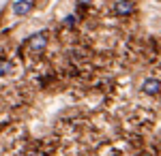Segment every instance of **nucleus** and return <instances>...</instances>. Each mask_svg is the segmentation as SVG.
I'll return each mask as SVG.
<instances>
[{"mask_svg": "<svg viewBox=\"0 0 161 156\" xmlns=\"http://www.w3.org/2000/svg\"><path fill=\"white\" fill-rule=\"evenodd\" d=\"M140 88H142V92H144L146 96H157L161 92V81L155 79V77H146Z\"/></svg>", "mask_w": 161, "mask_h": 156, "instance_id": "3", "label": "nucleus"}, {"mask_svg": "<svg viewBox=\"0 0 161 156\" xmlns=\"http://www.w3.org/2000/svg\"><path fill=\"white\" fill-rule=\"evenodd\" d=\"M133 11H136V2L133 0H116L114 2V13L118 17H127V15H131Z\"/></svg>", "mask_w": 161, "mask_h": 156, "instance_id": "2", "label": "nucleus"}, {"mask_svg": "<svg viewBox=\"0 0 161 156\" xmlns=\"http://www.w3.org/2000/svg\"><path fill=\"white\" fill-rule=\"evenodd\" d=\"M26 45H28L30 51L41 54L43 49L47 47V32H35V34H30L26 39Z\"/></svg>", "mask_w": 161, "mask_h": 156, "instance_id": "1", "label": "nucleus"}, {"mask_svg": "<svg viewBox=\"0 0 161 156\" xmlns=\"http://www.w3.org/2000/svg\"><path fill=\"white\" fill-rule=\"evenodd\" d=\"M77 4H82V7H86V4H92V0H75Z\"/></svg>", "mask_w": 161, "mask_h": 156, "instance_id": "5", "label": "nucleus"}, {"mask_svg": "<svg viewBox=\"0 0 161 156\" xmlns=\"http://www.w3.org/2000/svg\"><path fill=\"white\" fill-rule=\"evenodd\" d=\"M144 156H150V154H144Z\"/></svg>", "mask_w": 161, "mask_h": 156, "instance_id": "6", "label": "nucleus"}, {"mask_svg": "<svg viewBox=\"0 0 161 156\" xmlns=\"http://www.w3.org/2000/svg\"><path fill=\"white\" fill-rule=\"evenodd\" d=\"M32 7H35L32 0H15L11 4V11L15 13L17 17H24V15H28V13L32 11Z\"/></svg>", "mask_w": 161, "mask_h": 156, "instance_id": "4", "label": "nucleus"}]
</instances>
